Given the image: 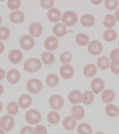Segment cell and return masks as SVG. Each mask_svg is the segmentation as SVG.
<instances>
[{
    "instance_id": "5",
    "label": "cell",
    "mask_w": 119,
    "mask_h": 134,
    "mask_svg": "<svg viewBox=\"0 0 119 134\" xmlns=\"http://www.w3.org/2000/svg\"><path fill=\"white\" fill-rule=\"evenodd\" d=\"M14 125V118L9 115L3 116L0 120V127L5 132H10Z\"/></svg>"
},
{
    "instance_id": "29",
    "label": "cell",
    "mask_w": 119,
    "mask_h": 134,
    "mask_svg": "<svg viewBox=\"0 0 119 134\" xmlns=\"http://www.w3.org/2000/svg\"><path fill=\"white\" fill-rule=\"evenodd\" d=\"M116 20L114 15L111 14H107L104 18L103 25L104 27L107 29L112 27L115 24Z\"/></svg>"
},
{
    "instance_id": "55",
    "label": "cell",
    "mask_w": 119,
    "mask_h": 134,
    "mask_svg": "<svg viewBox=\"0 0 119 134\" xmlns=\"http://www.w3.org/2000/svg\"></svg>"
},
{
    "instance_id": "44",
    "label": "cell",
    "mask_w": 119,
    "mask_h": 134,
    "mask_svg": "<svg viewBox=\"0 0 119 134\" xmlns=\"http://www.w3.org/2000/svg\"><path fill=\"white\" fill-rule=\"evenodd\" d=\"M33 129L32 127L27 126L22 128L20 134H33Z\"/></svg>"
},
{
    "instance_id": "43",
    "label": "cell",
    "mask_w": 119,
    "mask_h": 134,
    "mask_svg": "<svg viewBox=\"0 0 119 134\" xmlns=\"http://www.w3.org/2000/svg\"><path fill=\"white\" fill-rule=\"evenodd\" d=\"M111 70L116 74H119V60L112 62L111 64Z\"/></svg>"
},
{
    "instance_id": "23",
    "label": "cell",
    "mask_w": 119,
    "mask_h": 134,
    "mask_svg": "<svg viewBox=\"0 0 119 134\" xmlns=\"http://www.w3.org/2000/svg\"><path fill=\"white\" fill-rule=\"evenodd\" d=\"M97 72L96 66L93 64H89L84 68L83 74L85 77L90 78L96 75Z\"/></svg>"
},
{
    "instance_id": "16",
    "label": "cell",
    "mask_w": 119,
    "mask_h": 134,
    "mask_svg": "<svg viewBox=\"0 0 119 134\" xmlns=\"http://www.w3.org/2000/svg\"><path fill=\"white\" fill-rule=\"evenodd\" d=\"M9 18L13 23L19 24L22 23L24 21L25 16L23 12L18 10L11 12L9 15Z\"/></svg>"
},
{
    "instance_id": "26",
    "label": "cell",
    "mask_w": 119,
    "mask_h": 134,
    "mask_svg": "<svg viewBox=\"0 0 119 134\" xmlns=\"http://www.w3.org/2000/svg\"><path fill=\"white\" fill-rule=\"evenodd\" d=\"M81 100L84 104H91L94 101V95L92 92L90 91H87L82 95Z\"/></svg>"
},
{
    "instance_id": "30",
    "label": "cell",
    "mask_w": 119,
    "mask_h": 134,
    "mask_svg": "<svg viewBox=\"0 0 119 134\" xmlns=\"http://www.w3.org/2000/svg\"><path fill=\"white\" fill-rule=\"evenodd\" d=\"M117 36L116 32L113 29L106 30L103 34L104 40L108 42H111L114 41Z\"/></svg>"
},
{
    "instance_id": "24",
    "label": "cell",
    "mask_w": 119,
    "mask_h": 134,
    "mask_svg": "<svg viewBox=\"0 0 119 134\" xmlns=\"http://www.w3.org/2000/svg\"><path fill=\"white\" fill-rule=\"evenodd\" d=\"M53 31L55 35L58 38L62 37L67 34L66 27L61 23H58L55 25Z\"/></svg>"
},
{
    "instance_id": "46",
    "label": "cell",
    "mask_w": 119,
    "mask_h": 134,
    "mask_svg": "<svg viewBox=\"0 0 119 134\" xmlns=\"http://www.w3.org/2000/svg\"><path fill=\"white\" fill-rule=\"evenodd\" d=\"M5 46L3 43L0 41V54L2 53L4 50Z\"/></svg>"
},
{
    "instance_id": "35",
    "label": "cell",
    "mask_w": 119,
    "mask_h": 134,
    "mask_svg": "<svg viewBox=\"0 0 119 134\" xmlns=\"http://www.w3.org/2000/svg\"><path fill=\"white\" fill-rule=\"evenodd\" d=\"M19 110V106L16 102H10L8 104L7 107V111L9 114L12 115H16L18 113Z\"/></svg>"
},
{
    "instance_id": "14",
    "label": "cell",
    "mask_w": 119,
    "mask_h": 134,
    "mask_svg": "<svg viewBox=\"0 0 119 134\" xmlns=\"http://www.w3.org/2000/svg\"><path fill=\"white\" fill-rule=\"evenodd\" d=\"M72 116L77 120H80L85 116V110L81 105L74 106L71 110Z\"/></svg>"
},
{
    "instance_id": "17",
    "label": "cell",
    "mask_w": 119,
    "mask_h": 134,
    "mask_svg": "<svg viewBox=\"0 0 119 134\" xmlns=\"http://www.w3.org/2000/svg\"><path fill=\"white\" fill-rule=\"evenodd\" d=\"M47 15L50 21L53 23H56L60 20L61 14L58 9L53 8L48 11Z\"/></svg>"
},
{
    "instance_id": "38",
    "label": "cell",
    "mask_w": 119,
    "mask_h": 134,
    "mask_svg": "<svg viewBox=\"0 0 119 134\" xmlns=\"http://www.w3.org/2000/svg\"><path fill=\"white\" fill-rule=\"evenodd\" d=\"M21 5L20 0H9L8 2V6L11 10H17L19 9Z\"/></svg>"
},
{
    "instance_id": "19",
    "label": "cell",
    "mask_w": 119,
    "mask_h": 134,
    "mask_svg": "<svg viewBox=\"0 0 119 134\" xmlns=\"http://www.w3.org/2000/svg\"><path fill=\"white\" fill-rule=\"evenodd\" d=\"M82 94L80 92L74 90L71 92L68 95L69 100L73 104L80 103L82 102Z\"/></svg>"
},
{
    "instance_id": "37",
    "label": "cell",
    "mask_w": 119,
    "mask_h": 134,
    "mask_svg": "<svg viewBox=\"0 0 119 134\" xmlns=\"http://www.w3.org/2000/svg\"><path fill=\"white\" fill-rule=\"evenodd\" d=\"M105 7L110 11H114L116 9L118 6V1L117 0H106L104 2Z\"/></svg>"
},
{
    "instance_id": "51",
    "label": "cell",
    "mask_w": 119,
    "mask_h": 134,
    "mask_svg": "<svg viewBox=\"0 0 119 134\" xmlns=\"http://www.w3.org/2000/svg\"><path fill=\"white\" fill-rule=\"evenodd\" d=\"M2 17L1 15H0V25H1V24L2 23Z\"/></svg>"
},
{
    "instance_id": "11",
    "label": "cell",
    "mask_w": 119,
    "mask_h": 134,
    "mask_svg": "<svg viewBox=\"0 0 119 134\" xmlns=\"http://www.w3.org/2000/svg\"><path fill=\"white\" fill-rule=\"evenodd\" d=\"M32 102L31 96L26 94L21 95L18 99L19 107L23 109L29 108L31 106Z\"/></svg>"
},
{
    "instance_id": "47",
    "label": "cell",
    "mask_w": 119,
    "mask_h": 134,
    "mask_svg": "<svg viewBox=\"0 0 119 134\" xmlns=\"http://www.w3.org/2000/svg\"><path fill=\"white\" fill-rule=\"evenodd\" d=\"M115 15L117 20L119 21V9H118L115 11Z\"/></svg>"
},
{
    "instance_id": "20",
    "label": "cell",
    "mask_w": 119,
    "mask_h": 134,
    "mask_svg": "<svg viewBox=\"0 0 119 134\" xmlns=\"http://www.w3.org/2000/svg\"><path fill=\"white\" fill-rule=\"evenodd\" d=\"M80 22L83 26L90 27L93 26L95 24V19L94 16L91 14H86L81 17Z\"/></svg>"
},
{
    "instance_id": "18",
    "label": "cell",
    "mask_w": 119,
    "mask_h": 134,
    "mask_svg": "<svg viewBox=\"0 0 119 134\" xmlns=\"http://www.w3.org/2000/svg\"><path fill=\"white\" fill-rule=\"evenodd\" d=\"M20 78V73L14 69H12L7 73V79L11 84H14L19 81Z\"/></svg>"
},
{
    "instance_id": "32",
    "label": "cell",
    "mask_w": 119,
    "mask_h": 134,
    "mask_svg": "<svg viewBox=\"0 0 119 134\" xmlns=\"http://www.w3.org/2000/svg\"><path fill=\"white\" fill-rule=\"evenodd\" d=\"M60 116L58 112L52 111L49 112L47 116L48 122L52 125L57 124L60 120Z\"/></svg>"
},
{
    "instance_id": "27",
    "label": "cell",
    "mask_w": 119,
    "mask_h": 134,
    "mask_svg": "<svg viewBox=\"0 0 119 134\" xmlns=\"http://www.w3.org/2000/svg\"><path fill=\"white\" fill-rule=\"evenodd\" d=\"M98 67L101 69L106 70L110 68V62L108 58L105 56L99 57L97 60Z\"/></svg>"
},
{
    "instance_id": "8",
    "label": "cell",
    "mask_w": 119,
    "mask_h": 134,
    "mask_svg": "<svg viewBox=\"0 0 119 134\" xmlns=\"http://www.w3.org/2000/svg\"><path fill=\"white\" fill-rule=\"evenodd\" d=\"M103 46L99 41L93 40L89 43L88 50L89 53L93 55H99L102 52Z\"/></svg>"
},
{
    "instance_id": "34",
    "label": "cell",
    "mask_w": 119,
    "mask_h": 134,
    "mask_svg": "<svg viewBox=\"0 0 119 134\" xmlns=\"http://www.w3.org/2000/svg\"><path fill=\"white\" fill-rule=\"evenodd\" d=\"M42 60L43 62L45 64L47 65L51 64L55 62V56L54 54L51 52H44L43 53Z\"/></svg>"
},
{
    "instance_id": "54",
    "label": "cell",
    "mask_w": 119,
    "mask_h": 134,
    "mask_svg": "<svg viewBox=\"0 0 119 134\" xmlns=\"http://www.w3.org/2000/svg\"><path fill=\"white\" fill-rule=\"evenodd\" d=\"M69 134V133H66V134Z\"/></svg>"
},
{
    "instance_id": "21",
    "label": "cell",
    "mask_w": 119,
    "mask_h": 134,
    "mask_svg": "<svg viewBox=\"0 0 119 134\" xmlns=\"http://www.w3.org/2000/svg\"><path fill=\"white\" fill-rule=\"evenodd\" d=\"M115 93L111 89H106L102 93L101 99L103 102L105 103H110L115 99Z\"/></svg>"
},
{
    "instance_id": "53",
    "label": "cell",
    "mask_w": 119,
    "mask_h": 134,
    "mask_svg": "<svg viewBox=\"0 0 119 134\" xmlns=\"http://www.w3.org/2000/svg\"><path fill=\"white\" fill-rule=\"evenodd\" d=\"M118 46L119 47V41H118Z\"/></svg>"
},
{
    "instance_id": "50",
    "label": "cell",
    "mask_w": 119,
    "mask_h": 134,
    "mask_svg": "<svg viewBox=\"0 0 119 134\" xmlns=\"http://www.w3.org/2000/svg\"><path fill=\"white\" fill-rule=\"evenodd\" d=\"M0 134H5L4 132L2 130L0 129Z\"/></svg>"
},
{
    "instance_id": "15",
    "label": "cell",
    "mask_w": 119,
    "mask_h": 134,
    "mask_svg": "<svg viewBox=\"0 0 119 134\" xmlns=\"http://www.w3.org/2000/svg\"><path fill=\"white\" fill-rule=\"evenodd\" d=\"M22 52L18 49H13L9 52L8 58L11 62L14 64L19 63L23 59Z\"/></svg>"
},
{
    "instance_id": "3",
    "label": "cell",
    "mask_w": 119,
    "mask_h": 134,
    "mask_svg": "<svg viewBox=\"0 0 119 134\" xmlns=\"http://www.w3.org/2000/svg\"><path fill=\"white\" fill-rule=\"evenodd\" d=\"M27 122L31 125L38 124L41 120L42 116L40 112L35 109H30L25 115Z\"/></svg>"
},
{
    "instance_id": "40",
    "label": "cell",
    "mask_w": 119,
    "mask_h": 134,
    "mask_svg": "<svg viewBox=\"0 0 119 134\" xmlns=\"http://www.w3.org/2000/svg\"><path fill=\"white\" fill-rule=\"evenodd\" d=\"M40 4L42 8L45 9H49L54 5V1H40Z\"/></svg>"
},
{
    "instance_id": "9",
    "label": "cell",
    "mask_w": 119,
    "mask_h": 134,
    "mask_svg": "<svg viewBox=\"0 0 119 134\" xmlns=\"http://www.w3.org/2000/svg\"><path fill=\"white\" fill-rule=\"evenodd\" d=\"M59 45L58 39L54 36L48 37L44 42V46L47 50L53 51L57 49Z\"/></svg>"
},
{
    "instance_id": "6",
    "label": "cell",
    "mask_w": 119,
    "mask_h": 134,
    "mask_svg": "<svg viewBox=\"0 0 119 134\" xmlns=\"http://www.w3.org/2000/svg\"><path fill=\"white\" fill-rule=\"evenodd\" d=\"M64 100L62 97L58 94L51 96L49 100V104L53 110L58 111L61 109L64 105Z\"/></svg>"
},
{
    "instance_id": "1",
    "label": "cell",
    "mask_w": 119,
    "mask_h": 134,
    "mask_svg": "<svg viewBox=\"0 0 119 134\" xmlns=\"http://www.w3.org/2000/svg\"><path fill=\"white\" fill-rule=\"evenodd\" d=\"M42 63L37 58H31L24 63V70L28 73H33L38 71L41 68Z\"/></svg>"
},
{
    "instance_id": "36",
    "label": "cell",
    "mask_w": 119,
    "mask_h": 134,
    "mask_svg": "<svg viewBox=\"0 0 119 134\" xmlns=\"http://www.w3.org/2000/svg\"><path fill=\"white\" fill-rule=\"evenodd\" d=\"M10 35V30L8 28L4 26L0 27V40L5 41L8 40Z\"/></svg>"
},
{
    "instance_id": "12",
    "label": "cell",
    "mask_w": 119,
    "mask_h": 134,
    "mask_svg": "<svg viewBox=\"0 0 119 134\" xmlns=\"http://www.w3.org/2000/svg\"><path fill=\"white\" fill-rule=\"evenodd\" d=\"M43 31V26L38 22H33L31 24L29 27V32L32 36L37 38L42 34Z\"/></svg>"
},
{
    "instance_id": "25",
    "label": "cell",
    "mask_w": 119,
    "mask_h": 134,
    "mask_svg": "<svg viewBox=\"0 0 119 134\" xmlns=\"http://www.w3.org/2000/svg\"><path fill=\"white\" fill-rule=\"evenodd\" d=\"M105 113L106 115L111 118H115L119 114L118 108L116 105L109 104L105 108Z\"/></svg>"
},
{
    "instance_id": "39",
    "label": "cell",
    "mask_w": 119,
    "mask_h": 134,
    "mask_svg": "<svg viewBox=\"0 0 119 134\" xmlns=\"http://www.w3.org/2000/svg\"><path fill=\"white\" fill-rule=\"evenodd\" d=\"M72 55L70 52H63L60 56V62L62 64H68L70 62L71 60Z\"/></svg>"
},
{
    "instance_id": "13",
    "label": "cell",
    "mask_w": 119,
    "mask_h": 134,
    "mask_svg": "<svg viewBox=\"0 0 119 134\" xmlns=\"http://www.w3.org/2000/svg\"><path fill=\"white\" fill-rule=\"evenodd\" d=\"M59 74L61 77L64 79H70L74 75V69L70 65H63L59 70Z\"/></svg>"
},
{
    "instance_id": "4",
    "label": "cell",
    "mask_w": 119,
    "mask_h": 134,
    "mask_svg": "<svg viewBox=\"0 0 119 134\" xmlns=\"http://www.w3.org/2000/svg\"><path fill=\"white\" fill-rule=\"evenodd\" d=\"M43 84L40 80L36 78H32L28 80L27 83V88L31 93L37 94L43 88Z\"/></svg>"
},
{
    "instance_id": "31",
    "label": "cell",
    "mask_w": 119,
    "mask_h": 134,
    "mask_svg": "<svg viewBox=\"0 0 119 134\" xmlns=\"http://www.w3.org/2000/svg\"><path fill=\"white\" fill-rule=\"evenodd\" d=\"M59 78L55 74H51L47 76L46 82L47 85L51 87H54L59 83Z\"/></svg>"
},
{
    "instance_id": "52",
    "label": "cell",
    "mask_w": 119,
    "mask_h": 134,
    "mask_svg": "<svg viewBox=\"0 0 119 134\" xmlns=\"http://www.w3.org/2000/svg\"><path fill=\"white\" fill-rule=\"evenodd\" d=\"M95 134H104L103 133L100 132H98L96 133Z\"/></svg>"
},
{
    "instance_id": "7",
    "label": "cell",
    "mask_w": 119,
    "mask_h": 134,
    "mask_svg": "<svg viewBox=\"0 0 119 134\" xmlns=\"http://www.w3.org/2000/svg\"><path fill=\"white\" fill-rule=\"evenodd\" d=\"M19 43L22 49L28 51L33 48L34 46V40L31 36L25 35L20 38Z\"/></svg>"
},
{
    "instance_id": "2",
    "label": "cell",
    "mask_w": 119,
    "mask_h": 134,
    "mask_svg": "<svg viewBox=\"0 0 119 134\" xmlns=\"http://www.w3.org/2000/svg\"><path fill=\"white\" fill-rule=\"evenodd\" d=\"M61 20L62 22L67 26H74L78 22V15L73 11H67L63 13Z\"/></svg>"
},
{
    "instance_id": "33",
    "label": "cell",
    "mask_w": 119,
    "mask_h": 134,
    "mask_svg": "<svg viewBox=\"0 0 119 134\" xmlns=\"http://www.w3.org/2000/svg\"><path fill=\"white\" fill-rule=\"evenodd\" d=\"M77 43L80 46H86L89 41V38L88 36L83 33H80L77 35L76 37Z\"/></svg>"
},
{
    "instance_id": "28",
    "label": "cell",
    "mask_w": 119,
    "mask_h": 134,
    "mask_svg": "<svg viewBox=\"0 0 119 134\" xmlns=\"http://www.w3.org/2000/svg\"><path fill=\"white\" fill-rule=\"evenodd\" d=\"M77 131L79 134H92L93 131L90 125L84 122L79 125Z\"/></svg>"
},
{
    "instance_id": "42",
    "label": "cell",
    "mask_w": 119,
    "mask_h": 134,
    "mask_svg": "<svg viewBox=\"0 0 119 134\" xmlns=\"http://www.w3.org/2000/svg\"><path fill=\"white\" fill-rule=\"evenodd\" d=\"M110 59L112 62L119 60V48H115L112 51L110 54Z\"/></svg>"
},
{
    "instance_id": "10",
    "label": "cell",
    "mask_w": 119,
    "mask_h": 134,
    "mask_svg": "<svg viewBox=\"0 0 119 134\" xmlns=\"http://www.w3.org/2000/svg\"><path fill=\"white\" fill-rule=\"evenodd\" d=\"M105 83L101 78H97L94 79L91 83V88L95 93L101 92L105 88Z\"/></svg>"
},
{
    "instance_id": "22",
    "label": "cell",
    "mask_w": 119,
    "mask_h": 134,
    "mask_svg": "<svg viewBox=\"0 0 119 134\" xmlns=\"http://www.w3.org/2000/svg\"><path fill=\"white\" fill-rule=\"evenodd\" d=\"M62 125L64 128L67 130H72L75 128L76 121L73 119L72 116H67L62 121Z\"/></svg>"
},
{
    "instance_id": "41",
    "label": "cell",
    "mask_w": 119,
    "mask_h": 134,
    "mask_svg": "<svg viewBox=\"0 0 119 134\" xmlns=\"http://www.w3.org/2000/svg\"><path fill=\"white\" fill-rule=\"evenodd\" d=\"M34 134H47V130L44 126L39 125L35 128Z\"/></svg>"
},
{
    "instance_id": "49",
    "label": "cell",
    "mask_w": 119,
    "mask_h": 134,
    "mask_svg": "<svg viewBox=\"0 0 119 134\" xmlns=\"http://www.w3.org/2000/svg\"><path fill=\"white\" fill-rule=\"evenodd\" d=\"M3 108V105L2 103L0 101V112L2 110Z\"/></svg>"
},
{
    "instance_id": "45",
    "label": "cell",
    "mask_w": 119,
    "mask_h": 134,
    "mask_svg": "<svg viewBox=\"0 0 119 134\" xmlns=\"http://www.w3.org/2000/svg\"><path fill=\"white\" fill-rule=\"evenodd\" d=\"M5 73V71L1 68H0V80H2L4 78Z\"/></svg>"
},
{
    "instance_id": "48",
    "label": "cell",
    "mask_w": 119,
    "mask_h": 134,
    "mask_svg": "<svg viewBox=\"0 0 119 134\" xmlns=\"http://www.w3.org/2000/svg\"><path fill=\"white\" fill-rule=\"evenodd\" d=\"M4 91V88L2 85L0 84V95L2 94Z\"/></svg>"
}]
</instances>
